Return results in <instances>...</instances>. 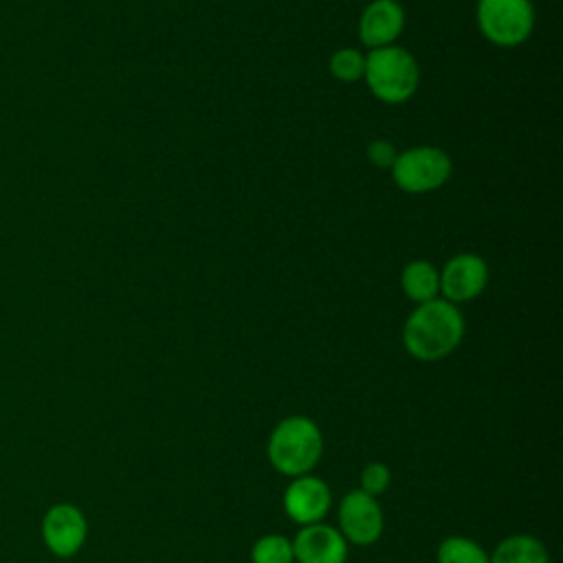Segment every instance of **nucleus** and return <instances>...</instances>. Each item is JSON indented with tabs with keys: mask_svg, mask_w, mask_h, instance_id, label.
Listing matches in <instances>:
<instances>
[{
	"mask_svg": "<svg viewBox=\"0 0 563 563\" xmlns=\"http://www.w3.org/2000/svg\"><path fill=\"white\" fill-rule=\"evenodd\" d=\"M266 453L277 473L288 477L308 475L323 453L321 429L306 416H288L271 431Z\"/></svg>",
	"mask_w": 563,
	"mask_h": 563,
	"instance_id": "2",
	"label": "nucleus"
},
{
	"mask_svg": "<svg viewBox=\"0 0 563 563\" xmlns=\"http://www.w3.org/2000/svg\"><path fill=\"white\" fill-rule=\"evenodd\" d=\"M328 66H330V73L339 81H343V84L358 81V79H363V73H365V55L352 46H345V48L334 51Z\"/></svg>",
	"mask_w": 563,
	"mask_h": 563,
	"instance_id": "16",
	"label": "nucleus"
},
{
	"mask_svg": "<svg viewBox=\"0 0 563 563\" xmlns=\"http://www.w3.org/2000/svg\"><path fill=\"white\" fill-rule=\"evenodd\" d=\"M389 482H391V471L383 462H369L361 471V490L372 497L383 495L389 488Z\"/></svg>",
	"mask_w": 563,
	"mask_h": 563,
	"instance_id": "17",
	"label": "nucleus"
},
{
	"mask_svg": "<svg viewBox=\"0 0 563 563\" xmlns=\"http://www.w3.org/2000/svg\"><path fill=\"white\" fill-rule=\"evenodd\" d=\"M282 504L295 523L310 526L319 523L328 515L332 506V493L323 479L314 475H299L292 477V482L286 486Z\"/></svg>",
	"mask_w": 563,
	"mask_h": 563,
	"instance_id": "8",
	"label": "nucleus"
},
{
	"mask_svg": "<svg viewBox=\"0 0 563 563\" xmlns=\"http://www.w3.org/2000/svg\"><path fill=\"white\" fill-rule=\"evenodd\" d=\"M88 534L84 512L73 504H55L42 521V537L57 556H73L81 550Z\"/></svg>",
	"mask_w": 563,
	"mask_h": 563,
	"instance_id": "9",
	"label": "nucleus"
},
{
	"mask_svg": "<svg viewBox=\"0 0 563 563\" xmlns=\"http://www.w3.org/2000/svg\"><path fill=\"white\" fill-rule=\"evenodd\" d=\"M464 336L460 308L442 297L418 303L402 328V345L418 361H440L457 350Z\"/></svg>",
	"mask_w": 563,
	"mask_h": 563,
	"instance_id": "1",
	"label": "nucleus"
},
{
	"mask_svg": "<svg viewBox=\"0 0 563 563\" xmlns=\"http://www.w3.org/2000/svg\"><path fill=\"white\" fill-rule=\"evenodd\" d=\"M453 172L451 156L435 145H416L398 152L391 178L407 194H429L440 189Z\"/></svg>",
	"mask_w": 563,
	"mask_h": 563,
	"instance_id": "4",
	"label": "nucleus"
},
{
	"mask_svg": "<svg viewBox=\"0 0 563 563\" xmlns=\"http://www.w3.org/2000/svg\"><path fill=\"white\" fill-rule=\"evenodd\" d=\"M488 563H550L545 545L532 534H512L497 543Z\"/></svg>",
	"mask_w": 563,
	"mask_h": 563,
	"instance_id": "13",
	"label": "nucleus"
},
{
	"mask_svg": "<svg viewBox=\"0 0 563 563\" xmlns=\"http://www.w3.org/2000/svg\"><path fill=\"white\" fill-rule=\"evenodd\" d=\"M475 15L482 35L504 48L523 44L534 26L530 0H477Z\"/></svg>",
	"mask_w": 563,
	"mask_h": 563,
	"instance_id": "5",
	"label": "nucleus"
},
{
	"mask_svg": "<svg viewBox=\"0 0 563 563\" xmlns=\"http://www.w3.org/2000/svg\"><path fill=\"white\" fill-rule=\"evenodd\" d=\"M398 152L394 147L391 141L387 139H374L369 145H367V158L372 165L380 167V169H391L394 161H396Z\"/></svg>",
	"mask_w": 563,
	"mask_h": 563,
	"instance_id": "18",
	"label": "nucleus"
},
{
	"mask_svg": "<svg viewBox=\"0 0 563 563\" xmlns=\"http://www.w3.org/2000/svg\"><path fill=\"white\" fill-rule=\"evenodd\" d=\"M383 510L376 497L361 488L350 490L339 501V532L347 543L372 545L383 534Z\"/></svg>",
	"mask_w": 563,
	"mask_h": 563,
	"instance_id": "6",
	"label": "nucleus"
},
{
	"mask_svg": "<svg viewBox=\"0 0 563 563\" xmlns=\"http://www.w3.org/2000/svg\"><path fill=\"white\" fill-rule=\"evenodd\" d=\"M438 563H488V554L477 541L455 534L440 543Z\"/></svg>",
	"mask_w": 563,
	"mask_h": 563,
	"instance_id": "14",
	"label": "nucleus"
},
{
	"mask_svg": "<svg viewBox=\"0 0 563 563\" xmlns=\"http://www.w3.org/2000/svg\"><path fill=\"white\" fill-rule=\"evenodd\" d=\"M405 29V9L398 0H372L358 18V40L372 51L394 44Z\"/></svg>",
	"mask_w": 563,
	"mask_h": 563,
	"instance_id": "10",
	"label": "nucleus"
},
{
	"mask_svg": "<svg viewBox=\"0 0 563 563\" xmlns=\"http://www.w3.org/2000/svg\"><path fill=\"white\" fill-rule=\"evenodd\" d=\"M292 554L297 563H345L347 541L339 530L319 521L301 526L292 539Z\"/></svg>",
	"mask_w": 563,
	"mask_h": 563,
	"instance_id": "11",
	"label": "nucleus"
},
{
	"mask_svg": "<svg viewBox=\"0 0 563 563\" xmlns=\"http://www.w3.org/2000/svg\"><path fill=\"white\" fill-rule=\"evenodd\" d=\"M363 79L378 101L396 106L411 99L418 90L420 68L409 51L389 44L365 55Z\"/></svg>",
	"mask_w": 563,
	"mask_h": 563,
	"instance_id": "3",
	"label": "nucleus"
},
{
	"mask_svg": "<svg viewBox=\"0 0 563 563\" xmlns=\"http://www.w3.org/2000/svg\"><path fill=\"white\" fill-rule=\"evenodd\" d=\"M488 277V264L479 255L457 253L440 271V295L455 306L471 301L484 292Z\"/></svg>",
	"mask_w": 563,
	"mask_h": 563,
	"instance_id": "7",
	"label": "nucleus"
},
{
	"mask_svg": "<svg viewBox=\"0 0 563 563\" xmlns=\"http://www.w3.org/2000/svg\"><path fill=\"white\" fill-rule=\"evenodd\" d=\"M400 286L411 301H431L440 297V271L427 260H411L400 273Z\"/></svg>",
	"mask_w": 563,
	"mask_h": 563,
	"instance_id": "12",
	"label": "nucleus"
},
{
	"mask_svg": "<svg viewBox=\"0 0 563 563\" xmlns=\"http://www.w3.org/2000/svg\"><path fill=\"white\" fill-rule=\"evenodd\" d=\"M253 563H295L292 541L282 534H264L251 548Z\"/></svg>",
	"mask_w": 563,
	"mask_h": 563,
	"instance_id": "15",
	"label": "nucleus"
}]
</instances>
